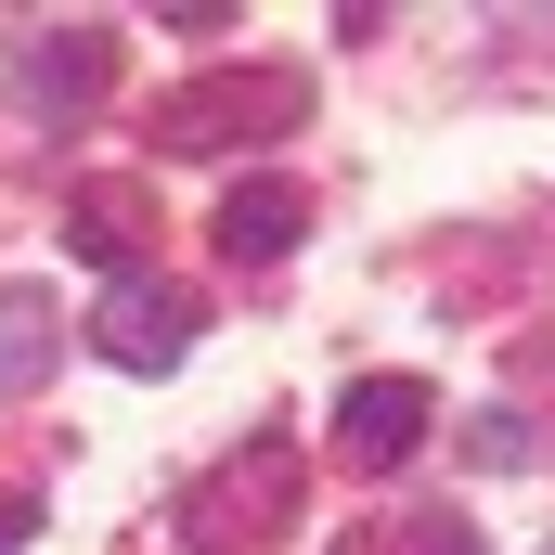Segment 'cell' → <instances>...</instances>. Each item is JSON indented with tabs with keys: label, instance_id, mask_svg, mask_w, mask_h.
I'll return each mask as SVG.
<instances>
[{
	"label": "cell",
	"instance_id": "cell-5",
	"mask_svg": "<svg viewBox=\"0 0 555 555\" xmlns=\"http://www.w3.org/2000/svg\"><path fill=\"white\" fill-rule=\"evenodd\" d=\"M65 246H78V259H104V272L130 284V259L155 246V194H142L130 168H91V181L65 194Z\"/></svg>",
	"mask_w": 555,
	"mask_h": 555
},
{
	"label": "cell",
	"instance_id": "cell-3",
	"mask_svg": "<svg viewBox=\"0 0 555 555\" xmlns=\"http://www.w3.org/2000/svg\"><path fill=\"white\" fill-rule=\"evenodd\" d=\"M194 284H168V272H130L104 310H91V349L117 362V375H181V349H194Z\"/></svg>",
	"mask_w": 555,
	"mask_h": 555
},
{
	"label": "cell",
	"instance_id": "cell-8",
	"mask_svg": "<svg viewBox=\"0 0 555 555\" xmlns=\"http://www.w3.org/2000/svg\"><path fill=\"white\" fill-rule=\"evenodd\" d=\"M104 78H117V26H52V39H39V65H26L39 117H78Z\"/></svg>",
	"mask_w": 555,
	"mask_h": 555
},
{
	"label": "cell",
	"instance_id": "cell-4",
	"mask_svg": "<svg viewBox=\"0 0 555 555\" xmlns=\"http://www.w3.org/2000/svg\"><path fill=\"white\" fill-rule=\"evenodd\" d=\"M426 426H439L426 375H349V388H336V452H349V465H414Z\"/></svg>",
	"mask_w": 555,
	"mask_h": 555
},
{
	"label": "cell",
	"instance_id": "cell-11",
	"mask_svg": "<svg viewBox=\"0 0 555 555\" xmlns=\"http://www.w3.org/2000/svg\"><path fill=\"white\" fill-rule=\"evenodd\" d=\"M13 543H39V504H26V491H0V555Z\"/></svg>",
	"mask_w": 555,
	"mask_h": 555
},
{
	"label": "cell",
	"instance_id": "cell-10",
	"mask_svg": "<svg viewBox=\"0 0 555 555\" xmlns=\"http://www.w3.org/2000/svg\"><path fill=\"white\" fill-rule=\"evenodd\" d=\"M478 465H530V426H517V414H478Z\"/></svg>",
	"mask_w": 555,
	"mask_h": 555
},
{
	"label": "cell",
	"instance_id": "cell-1",
	"mask_svg": "<svg viewBox=\"0 0 555 555\" xmlns=\"http://www.w3.org/2000/svg\"><path fill=\"white\" fill-rule=\"evenodd\" d=\"M297 117H310V78L297 65H207V78H181V91L142 104L155 155H233V142H272Z\"/></svg>",
	"mask_w": 555,
	"mask_h": 555
},
{
	"label": "cell",
	"instance_id": "cell-6",
	"mask_svg": "<svg viewBox=\"0 0 555 555\" xmlns=\"http://www.w3.org/2000/svg\"><path fill=\"white\" fill-rule=\"evenodd\" d=\"M207 233H220V259H233V272H272V259H297V233H310V194L259 168V181H233V194H220V220H207Z\"/></svg>",
	"mask_w": 555,
	"mask_h": 555
},
{
	"label": "cell",
	"instance_id": "cell-9",
	"mask_svg": "<svg viewBox=\"0 0 555 555\" xmlns=\"http://www.w3.org/2000/svg\"><path fill=\"white\" fill-rule=\"evenodd\" d=\"M388 555H478V530H465V517H452V504H426L414 530H401V543Z\"/></svg>",
	"mask_w": 555,
	"mask_h": 555
},
{
	"label": "cell",
	"instance_id": "cell-7",
	"mask_svg": "<svg viewBox=\"0 0 555 555\" xmlns=\"http://www.w3.org/2000/svg\"><path fill=\"white\" fill-rule=\"evenodd\" d=\"M52 362H65V310H52V284H0V401L52 388Z\"/></svg>",
	"mask_w": 555,
	"mask_h": 555
},
{
	"label": "cell",
	"instance_id": "cell-2",
	"mask_svg": "<svg viewBox=\"0 0 555 555\" xmlns=\"http://www.w3.org/2000/svg\"><path fill=\"white\" fill-rule=\"evenodd\" d=\"M284 530H297V452H284V439L207 465V478L181 491V543L194 555H272Z\"/></svg>",
	"mask_w": 555,
	"mask_h": 555
}]
</instances>
